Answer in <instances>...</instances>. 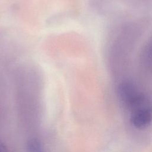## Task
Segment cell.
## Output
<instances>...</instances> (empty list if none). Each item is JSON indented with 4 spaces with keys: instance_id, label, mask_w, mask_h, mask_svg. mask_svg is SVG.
Listing matches in <instances>:
<instances>
[{
    "instance_id": "cell-2",
    "label": "cell",
    "mask_w": 152,
    "mask_h": 152,
    "mask_svg": "<svg viewBox=\"0 0 152 152\" xmlns=\"http://www.w3.org/2000/svg\"><path fill=\"white\" fill-rule=\"evenodd\" d=\"M140 60L143 67L152 72V37L144 46Z\"/></svg>"
},
{
    "instance_id": "cell-3",
    "label": "cell",
    "mask_w": 152,
    "mask_h": 152,
    "mask_svg": "<svg viewBox=\"0 0 152 152\" xmlns=\"http://www.w3.org/2000/svg\"><path fill=\"white\" fill-rule=\"evenodd\" d=\"M28 152H44L40 142L36 140H31L27 145Z\"/></svg>"
},
{
    "instance_id": "cell-4",
    "label": "cell",
    "mask_w": 152,
    "mask_h": 152,
    "mask_svg": "<svg viewBox=\"0 0 152 152\" xmlns=\"http://www.w3.org/2000/svg\"><path fill=\"white\" fill-rule=\"evenodd\" d=\"M0 152H8L5 146L0 141Z\"/></svg>"
},
{
    "instance_id": "cell-1",
    "label": "cell",
    "mask_w": 152,
    "mask_h": 152,
    "mask_svg": "<svg viewBox=\"0 0 152 152\" xmlns=\"http://www.w3.org/2000/svg\"><path fill=\"white\" fill-rule=\"evenodd\" d=\"M131 122L138 129L148 127L152 122V106L150 104L132 110Z\"/></svg>"
}]
</instances>
